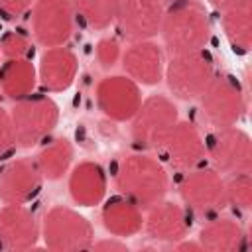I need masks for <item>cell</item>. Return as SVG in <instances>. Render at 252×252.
Segmentation results:
<instances>
[{
  "instance_id": "6da1fadb",
  "label": "cell",
  "mask_w": 252,
  "mask_h": 252,
  "mask_svg": "<svg viewBox=\"0 0 252 252\" xmlns=\"http://www.w3.org/2000/svg\"><path fill=\"white\" fill-rule=\"evenodd\" d=\"M114 187L142 211L161 201L169 187L165 167L150 154L138 152L122 158L114 167Z\"/></svg>"
},
{
  "instance_id": "7a4b0ae2",
  "label": "cell",
  "mask_w": 252,
  "mask_h": 252,
  "mask_svg": "<svg viewBox=\"0 0 252 252\" xmlns=\"http://www.w3.org/2000/svg\"><path fill=\"white\" fill-rule=\"evenodd\" d=\"M159 33L169 55L203 49L211 39V20L199 0H175L163 12Z\"/></svg>"
},
{
  "instance_id": "3957f363",
  "label": "cell",
  "mask_w": 252,
  "mask_h": 252,
  "mask_svg": "<svg viewBox=\"0 0 252 252\" xmlns=\"http://www.w3.org/2000/svg\"><path fill=\"white\" fill-rule=\"evenodd\" d=\"M132 120V142L142 152L163 150L169 134L179 122L177 106L163 94H152L142 100Z\"/></svg>"
},
{
  "instance_id": "277c9868",
  "label": "cell",
  "mask_w": 252,
  "mask_h": 252,
  "mask_svg": "<svg viewBox=\"0 0 252 252\" xmlns=\"http://www.w3.org/2000/svg\"><path fill=\"white\" fill-rule=\"evenodd\" d=\"M20 148H33L43 142L59 122V106L49 94L32 93L14 100L10 110Z\"/></svg>"
},
{
  "instance_id": "5b68a950",
  "label": "cell",
  "mask_w": 252,
  "mask_h": 252,
  "mask_svg": "<svg viewBox=\"0 0 252 252\" xmlns=\"http://www.w3.org/2000/svg\"><path fill=\"white\" fill-rule=\"evenodd\" d=\"M215 73V59L207 47L173 53L163 69L167 89L179 100L199 98Z\"/></svg>"
},
{
  "instance_id": "8992f818",
  "label": "cell",
  "mask_w": 252,
  "mask_h": 252,
  "mask_svg": "<svg viewBox=\"0 0 252 252\" xmlns=\"http://www.w3.org/2000/svg\"><path fill=\"white\" fill-rule=\"evenodd\" d=\"M41 238L49 250L57 252L91 250L94 230L87 217H83L79 211L65 205H55L43 217Z\"/></svg>"
},
{
  "instance_id": "52a82bcc",
  "label": "cell",
  "mask_w": 252,
  "mask_h": 252,
  "mask_svg": "<svg viewBox=\"0 0 252 252\" xmlns=\"http://www.w3.org/2000/svg\"><path fill=\"white\" fill-rule=\"evenodd\" d=\"M177 193L187 211L205 219L219 215L228 205L224 177L217 169L205 165L183 171V177L177 183Z\"/></svg>"
},
{
  "instance_id": "ba28073f",
  "label": "cell",
  "mask_w": 252,
  "mask_h": 252,
  "mask_svg": "<svg viewBox=\"0 0 252 252\" xmlns=\"http://www.w3.org/2000/svg\"><path fill=\"white\" fill-rule=\"evenodd\" d=\"M203 116L215 126H234L244 114L246 100L240 81L230 73H215L199 94Z\"/></svg>"
},
{
  "instance_id": "9c48e42d",
  "label": "cell",
  "mask_w": 252,
  "mask_h": 252,
  "mask_svg": "<svg viewBox=\"0 0 252 252\" xmlns=\"http://www.w3.org/2000/svg\"><path fill=\"white\" fill-rule=\"evenodd\" d=\"M205 154L219 173H250L252 169L250 136L236 124L215 128L205 138Z\"/></svg>"
},
{
  "instance_id": "30bf717a",
  "label": "cell",
  "mask_w": 252,
  "mask_h": 252,
  "mask_svg": "<svg viewBox=\"0 0 252 252\" xmlns=\"http://www.w3.org/2000/svg\"><path fill=\"white\" fill-rule=\"evenodd\" d=\"M73 0H35L32 6V35L47 47L65 45L73 33Z\"/></svg>"
},
{
  "instance_id": "8fae6325",
  "label": "cell",
  "mask_w": 252,
  "mask_h": 252,
  "mask_svg": "<svg viewBox=\"0 0 252 252\" xmlns=\"http://www.w3.org/2000/svg\"><path fill=\"white\" fill-rule=\"evenodd\" d=\"M43 175L32 158L4 159L0 165V201L4 205H28L35 199Z\"/></svg>"
},
{
  "instance_id": "7c38bea8",
  "label": "cell",
  "mask_w": 252,
  "mask_h": 252,
  "mask_svg": "<svg viewBox=\"0 0 252 252\" xmlns=\"http://www.w3.org/2000/svg\"><path fill=\"white\" fill-rule=\"evenodd\" d=\"M98 110L116 122L130 120L142 104L140 87L128 75H112L98 81L94 91Z\"/></svg>"
},
{
  "instance_id": "4fadbf2b",
  "label": "cell",
  "mask_w": 252,
  "mask_h": 252,
  "mask_svg": "<svg viewBox=\"0 0 252 252\" xmlns=\"http://www.w3.org/2000/svg\"><path fill=\"white\" fill-rule=\"evenodd\" d=\"M163 12V0H120L116 22L130 43L144 41L159 33Z\"/></svg>"
},
{
  "instance_id": "5bb4252c",
  "label": "cell",
  "mask_w": 252,
  "mask_h": 252,
  "mask_svg": "<svg viewBox=\"0 0 252 252\" xmlns=\"http://www.w3.org/2000/svg\"><path fill=\"white\" fill-rule=\"evenodd\" d=\"M41 224L26 205H4L0 209V250L22 252L37 246Z\"/></svg>"
},
{
  "instance_id": "9a60e30c",
  "label": "cell",
  "mask_w": 252,
  "mask_h": 252,
  "mask_svg": "<svg viewBox=\"0 0 252 252\" xmlns=\"http://www.w3.org/2000/svg\"><path fill=\"white\" fill-rule=\"evenodd\" d=\"M191 220L189 211L173 201H158L156 205L146 209L144 228L150 238L158 242H177L183 240L189 232Z\"/></svg>"
},
{
  "instance_id": "2e32d148",
  "label": "cell",
  "mask_w": 252,
  "mask_h": 252,
  "mask_svg": "<svg viewBox=\"0 0 252 252\" xmlns=\"http://www.w3.org/2000/svg\"><path fill=\"white\" fill-rule=\"evenodd\" d=\"M167 161L173 169L177 171H189L205 163L207 154H205V140L199 132V128L193 122L179 120L169 134L165 146Z\"/></svg>"
},
{
  "instance_id": "e0dca14e",
  "label": "cell",
  "mask_w": 252,
  "mask_h": 252,
  "mask_svg": "<svg viewBox=\"0 0 252 252\" xmlns=\"http://www.w3.org/2000/svg\"><path fill=\"white\" fill-rule=\"evenodd\" d=\"M122 67L126 75L138 85H158L163 77V51L152 39L132 41L122 53Z\"/></svg>"
},
{
  "instance_id": "ac0fdd59",
  "label": "cell",
  "mask_w": 252,
  "mask_h": 252,
  "mask_svg": "<svg viewBox=\"0 0 252 252\" xmlns=\"http://www.w3.org/2000/svg\"><path fill=\"white\" fill-rule=\"evenodd\" d=\"M77 69L79 59L73 49L67 45L47 47L37 67V79L47 93H63L73 85Z\"/></svg>"
},
{
  "instance_id": "d6986e66",
  "label": "cell",
  "mask_w": 252,
  "mask_h": 252,
  "mask_svg": "<svg viewBox=\"0 0 252 252\" xmlns=\"http://www.w3.org/2000/svg\"><path fill=\"white\" fill-rule=\"evenodd\" d=\"M106 171L96 161H81L69 175V193L79 207H94L106 193Z\"/></svg>"
},
{
  "instance_id": "ffe728a7",
  "label": "cell",
  "mask_w": 252,
  "mask_h": 252,
  "mask_svg": "<svg viewBox=\"0 0 252 252\" xmlns=\"http://www.w3.org/2000/svg\"><path fill=\"white\" fill-rule=\"evenodd\" d=\"M197 242L209 252H240L248 246V236L240 222L228 217H215L199 230Z\"/></svg>"
},
{
  "instance_id": "44dd1931",
  "label": "cell",
  "mask_w": 252,
  "mask_h": 252,
  "mask_svg": "<svg viewBox=\"0 0 252 252\" xmlns=\"http://www.w3.org/2000/svg\"><path fill=\"white\" fill-rule=\"evenodd\" d=\"M100 220H102L104 230L110 232L112 236H118V238L134 236L144 226L142 209L120 193L116 197H110L102 205Z\"/></svg>"
},
{
  "instance_id": "7402d4cb",
  "label": "cell",
  "mask_w": 252,
  "mask_h": 252,
  "mask_svg": "<svg viewBox=\"0 0 252 252\" xmlns=\"http://www.w3.org/2000/svg\"><path fill=\"white\" fill-rule=\"evenodd\" d=\"M222 33L236 55L250 53L252 45V2L238 0L220 10Z\"/></svg>"
},
{
  "instance_id": "603a6c76",
  "label": "cell",
  "mask_w": 252,
  "mask_h": 252,
  "mask_svg": "<svg viewBox=\"0 0 252 252\" xmlns=\"http://www.w3.org/2000/svg\"><path fill=\"white\" fill-rule=\"evenodd\" d=\"M37 83V69L30 57L6 59L0 65V89L6 98L20 100L33 93Z\"/></svg>"
},
{
  "instance_id": "cb8c5ba5",
  "label": "cell",
  "mask_w": 252,
  "mask_h": 252,
  "mask_svg": "<svg viewBox=\"0 0 252 252\" xmlns=\"http://www.w3.org/2000/svg\"><path fill=\"white\" fill-rule=\"evenodd\" d=\"M71 161H73V144L67 138L51 140L49 144H45L39 150V154L35 158V163H37L43 179H49V181L61 179L67 173Z\"/></svg>"
},
{
  "instance_id": "d4e9b609",
  "label": "cell",
  "mask_w": 252,
  "mask_h": 252,
  "mask_svg": "<svg viewBox=\"0 0 252 252\" xmlns=\"http://www.w3.org/2000/svg\"><path fill=\"white\" fill-rule=\"evenodd\" d=\"M73 8L87 28L98 32L116 22L120 0H73Z\"/></svg>"
},
{
  "instance_id": "484cf974",
  "label": "cell",
  "mask_w": 252,
  "mask_h": 252,
  "mask_svg": "<svg viewBox=\"0 0 252 252\" xmlns=\"http://www.w3.org/2000/svg\"><path fill=\"white\" fill-rule=\"evenodd\" d=\"M226 203L238 209H250L252 205V177L250 173H228L224 179Z\"/></svg>"
},
{
  "instance_id": "4316f807",
  "label": "cell",
  "mask_w": 252,
  "mask_h": 252,
  "mask_svg": "<svg viewBox=\"0 0 252 252\" xmlns=\"http://www.w3.org/2000/svg\"><path fill=\"white\" fill-rule=\"evenodd\" d=\"M0 49L6 59L14 57H30L32 49V35L24 30H10L0 37Z\"/></svg>"
},
{
  "instance_id": "83f0119b",
  "label": "cell",
  "mask_w": 252,
  "mask_h": 252,
  "mask_svg": "<svg viewBox=\"0 0 252 252\" xmlns=\"http://www.w3.org/2000/svg\"><path fill=\"white\" fill-rule=\"evenodd\" d=\"M16 146H18V140H16L12 118H10V110L0 106V161L8 159L16 150Z\"/></svg>"
},
{
  "instance_id": "f1b7e54d",
  "label": "cell",
  "mask_w": 252,
  "mask_h": 252,
  "mask_svg": "<svg viewBox=\"0 0 252 252\" xmlns=\"http://www.w3.org/2000/svg\"><path fill=\"white\" fill-rule=\"evenodd\" d=\"M94 55H96V61L102 69H110L118 63V59L122 57V51H120V43L114 39V37H102L98 43H96V49H94Z\"/></svg>"
},
{
  "instance_id": "f546056e",
  "label": "cell",
  "mask_w": 252,
  "mask_h": 252,
  "mask_svg": "<svg viewBox=\"0 0 252 252\" xmlns=\"http://www.w3.org/2000/svg\"><path fill=\"white\" fill-rule=\"evenodd\" d=\"M35 0H0V18L4 20H18L24 16Z\"/></svg>"
},
{
  "instance_id": "4dcf8cb0",
  "label": "cell",
  "mask_w": 252,
  "mask_h": 252,
  "mask_svg": "<svg viewBox=\"0 0 252 252\" xmlns=\"http://www.w3.org/2000/svg\"><path fill=\"white\" fill-rule=\"evenodd\" d=\"M91 250H128V246H126V242H122V240H118V236H114V238H104V240H94L93 242V246H91Z\"/></svg>"
},
{
  "instance_id": "1f68e13d",
  "label": "cell",
  "mask_w": 252,
  "mask_h": 252,
  "mask_svg": "<svg viewBox=\"0 0 252 252\" xmlns=\"http://www.w3.org/2000/svg\"><path fill=\"white\" fill-rule=\"evenodd\" d=\"M177 242H179V240H177ZM173 244H175V242H173ZM175 248H179V250H203L199 242H179V244H175Z\"/></svg>"
},
{
  "instance_id": "d6a6232c",
  "label": "cell",
  "mask_w": 252,
  "mask_h": 252,
  "mask_svg": "<svg viewBox=\"0 0 252 252\" xmlns=\"http://www.w3.org/2000/svg\"><path fill=\"white\" fill-rule=\"evenodd\" d=\"M234 2H238V0H209V4L215 6L217 10H222V8H226V6L234 4Z\"/></svg>"
},
{
  "instance_id": "836d02e7",
  "label": "cell",
  "mask_w": 252,
  "mask_h": 252,
  "mask_svg": "<svg viewBox=\"0 0 252 252\" xmlns=\"http://www.w3.org/2000/svg\"><path fill=\"white\" fill-rule=\"evenodd\" d=\"M163 2H167V4H169V2H175V0H163Z\"/></svg>"
},
{
  "instance_id": "e575fe53",
  "label": "cell",
  "mask_w": 252,
  "mask_h": 252,
  "mask_svg": "<svg viewBox=\"0 0 252 252\" xmlns=\"http://www.w3.org/2000/svg\"><path fill=\"white\" fill-rule=\"evenodd\" d=\"M0 55H2V49H0ZM0 65H2V63H0Z\"/></svg>"
}]
</instances>
